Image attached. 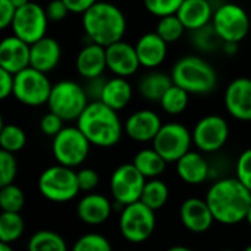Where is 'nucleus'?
<instances>
[{"label":"nucleus","mask_w":251,"mask_h":251,"mask_svg":"<svg viewBox=\"0 0 251 251\" xmlns=\"http://www.w3.org/2000/svg\"><path fill=\"white\" fill-rule=\"evenodd\" d=\"M206 201L216 222L237 225L247 218L251 206V191L237 176L222 178L210 185Z\"/></svg>","instance_id":"nucleus-1"},{"label":"nucleus","mask_w":251,"mask_h":251,"mask_svg":"<svg viewBox=\"0 0 251 251\" xmlns=\"http://www.w3.org/2000/svg\"><path fill=\"white\" fill-rule=\"evenodd\" d=\"M76 125L93 146L101 149L116 146L125 132L118 110L109 107L101 100H91L76 119Z\"/></svg>","instance_id":"nucleus-2"},{"label":"nucleus","mask_w":251,"mask_h":251,"mask_svg":"<svg viewBox=\"0 0 251 251\" xmlns=\"http://www.w3.org/2000/svg\"><path fill=\"white\" fill-rule=\"evenodd\" d=\"M82 28L88 41L107 47L124 38L126 18L116 4L97 0L82 13Z\"/></svg>","instance_id":"nucleus-3"},{"label":"nucleus","mask_w":251,"mask_h":251,"mask_svg":"<svg viewBox=\"0 0 251 251\" xmlns=\"http://www.w3.org/2000/svg\"><path fill=\"white\" fill-rule=\"evenodd\" d=\"M171 76L174 84L182 87L190 94H209L216 88L218 74L215 68L203 57L188 54L175 62Z\"/></svg>","instance_id":"nucleus-4"},{"label":"nucleus","mask_w":251,"mask_h":251,"mask_svg":"<svg viewBox=\"0 0 251 251\" xmlns=\"http://www.w3.org/2000/svg\"><path fill=\"white\" fill-rule=\"evenodd\" d=\"M90 103L85 88L71 79H63L53 84L47 101L49 110L59 115L65 122L76 121Z\"/></svg>","instance_id":"nucleus-5"},{"label":"nucleus","mask_w":251,"mask_h":251,"mask_svg":"<svg viewBox=\"0 0 251 251\" xmlns=\"http://www.w3.org/2000/svg\"><path fill=\"white\" fill-rule=\"evenodd\" d=\"M38 191L49 201L66 203L74 200L79 190L78 176L74 168L60 163L44 169L38 178Z\"/></svg>","instance_id":"nucleus-6"},{"label":"nucleus","mask_w":251,"mask_h":251,"mask_svg":"<svg viewBox=\"0 0 251 251\" xmlns=\"http://www.w3.org/2000/svg\"><path fill=\"white\" fill-rule=\"evenodd\" d=\"M156 210L146 206L141 200L121 209L119 231L124 240L131 244L147 241L156 229Z\"/></svg>","instance_id":"nucleus-7"},{"label":"nucleus","mask_w":251,"mask_h":251,"mask_svg":"<svg viewBox=\"0 0 251 251\" xmlns=\"http://www.w3.org/2000/svg\"><path fill=\"white\" fill-rule=\"evenodd\" d=\"M90 146V140L78 128V125L63 126V129L53 137L51 153L57 163L69 168H76L87 160Z\"/></svg>","instance_id":"nucleus-8"},{"label":"nucleus","mask_w":251,"mask_h":251,"mask_svg":"<svg viewBox=\"0 0 251 251\" xmlns=\"http://www.w3.org/2000/svg\"><path fill=\"white\" fill-rule=\"evenodd\" d=\"M212 24L224 41L241 43L251 29V16L238 3L226 1L215 9Z\"/></svg>","instance_id":"nucleus-9"},{"label":"nucleus","mask_w":251,"mask_h":251,"mask_svg":"<svg viewBox=\"0 0 251 251\" xmlns=\"http://www.w3.org/2000/svg\"><path fill=\"white\" fill-rule=\"evenodd\" d=\"M51 87L46 72L28 66L15 74L13 97L25 106L37 107L49 101Z\"/></svg>","instance_id":"nucleus-10"},{"label":"nucleus","mask_w":251,"mask_h":251,"mask_svg":"<svg viewBox=\"0 0 251 251\" xmlns=\"http://www.w3.org/2000/svg\"><path fill=\"white\" fill-rule=\"evenodd\" d=\"M151 143L168 163H176L194 146L193 132L179 122L163 124Z\"/></svg>","instance_id":"nucleus-11"},{"label":"nucleus","mask_w":251,"mask_h":251,"mask_svg":"<svg viewBox=\"0 0 251 251\" xmlns=\"http://www.w3.org/2000/svg\"><path fill=\"white\" fill-rule=\"evenodd\" d=\"M49 21L47 12L41 4L28 1L22 7H18L10 28L16 37L32 44L47 35Z\"/></svg>","instance_id":"nucleus-12"},{"label":"nucleus","mask_w":251,"mask_h":251,"mask_svg":"<svg viewBox=\"0 0 251 251\" xmlns=\"http://www.w3.org/2000/svg\"><path fill=\"white\" fill-rule=\"evenodd\" d=\"M147 178L135 168L134 163L118 166L110 176V193L115 203L126 206L141 199Z\"/></svg>","instance_id":"nucleus-13"},{"label":"nucleus","mask_w":251,"mask_h":251,"mask_svg":"<svg viewBox=\"0 0 251 251\" xmlns=\"http://www.w3.org/2000/svg\"><path fill=\"white\" fill-rule=\"evenodd\" d=\"M191 132L193 143L201 153H216L229 138V125L219 115H207L197 121Z\"/></svg>","instance_id":"nucleus-14"},{"label":"nucleus","mask_w":251,"mask_h":251,"mask_svg":"<svg viewBox=\"0 0 251 251\" xmlns=\"http://www.w3.org/2000/svg\"><path fill=\"white\" fill-rule=\"evenodd\" d=\"M226 112L237 121L251 122V78L232 79L224 96Z\"/></svg>","instance_id":"nucleus-15"},{"label":"nucleus","mask_w":251,"mask_h":251,"mask_svg":"<svg viewBox=\"0 0 251 251\" xmlns=\"http://www.w3.org/2000/svg\"><path fill=\"white\" fill-rule=\"evenodd\" d=\"M107 69L116 76L129 78L138 72L141 63L135 50V46L119 40L106 47Z\"/></svg>","instance_id":"nucleus-16"},{"label":"nucleus","mask_w":251,"mask_h":251,"mask_svg":"<svg viewBox=\"0 0 251 251\" xmlns=\"http://www.w3.org/2000/svg\"><path fill=\"white\" fill-rule=\"evenodd\" d=\"M160 116L150 109H141L131 113L124 122L125 134L137 143H150L162 128Z\"/></svg>","instance_id":"nucleus-17"},{"label":"nucleus","mask_w":251,"mask_h":251,"mask_svg":"<svg viewBox=\"0 0 251 251\" xmlns=\"http://www.w3.org/2000/svg\"><path fill=\"white\" fill-rule=\"evenodd\" d=\"M179 218L185 229L194 234H203L207 232L213 222V213L206 201V199L191 197L182 201L179 209Z\"/></svg>","instance_id":"nucleus-18"},{"label":"nucleus","mask_w":251,"mask_h":251,"mask_svg":"<svg viewBox=\"0 0 251 251\" xmlns=\"http://www.w3.org/2000/svg\"><path fill=\"white\" fill-rule=\"evenodd\" d=\"M31 44L21 40L15 34L4 37L0 43V68L13 75L29 66Z\"/></svg>","instance_id":"nucleus-19"},{"label":"nucleus","mask_w":251,"mask_h":251,"mask_svg":"<svg viewBox=\"0 0 251 251\" xmlns=\"http://www.w3.org/2000/svg\"><path fill=\"white\" fill-rule=\"evenodd\" d=\"M75 68H76V72L84 79L101 76L104 71L107 69L106 47L97 43L88 41L76 54Z\"/></svg>","instance_id":"nucleus-20"},{"label":"nucleus","mask_w":251,"mask_h":251,"mask_svg":"<svg viewBox=\"0 0 251 251\" xmlns=\"http://www.w3.org/2000/svg\"><path fill=\"white\" fill-rule=\"evenodd\" d=\"M113 204L110 200L97 193L84 196L76 206V216L87 225H101L112 216Z\"/></svg>","instance_id":"nucleus-21"},{"label":"nucleus","mask_w":251,"mask_h":251,"mask_svg":"<svg viewBox=\"0 0 251 251\" xmlns=\"http://www.w3.org/2000/svg\"><path fill=\"white\" fill-rule=\"evenodd\" d=\"M140 63L146 69L159 68L168 56V43L154 31L143 34L135 43Z\"/></svg>","instance_id":"nucleus-22"},{"label":"nucleus","mask_w":251,"mask_h":251,"mask_svg":"<svg viewBox=\"0 0 251 251\" xmlns=\"http://www.w3.org/2000/svg\"><path fill=\"white\" fill-rule=\"evenodd\" d=\"M60 59L62 47L56 38L46 35L41 40L31 44L29 66L49 74L60 63Z\"/></svg>","instance_id":"nucleus-23"},{"label":"nucleus","mask_w":251,"mask_h":251,"mask_svg":"<svg viewBox=\"0 0 251 251\" xmlns=\"http://www.w3.org/2000/svg\"><path fill=\"white\" fill-rule=\"evenodd\" d=\"M176 174L179 179L188 185H200L210 176V166L201 151L190 150L176 162Z\"/></svg>","instance_id":"nucleus-24"},{"label":"nucleus","mask_w":251,"mask_h":251,"mask_svg":"<svg viewBox=\"0 0 251 251\" xmlns=\"http://www.w3.org/2000/svg\"><path fill=\"white\" fill-rule=\"evenodd\" d=\"M215 9L209 0H184L176 15L187 31H196L212 22Z\"/></svg>","instance_id":"nucleus-25"},{"label":"nucleus","mask_w":251,"mask_h":251,"mask_svg":"<svg viewBox=\"0 0 251 251\" xmlns=\"http://www.w3.org/2000/svg\"><path fill=\"white\" fill-rule=\"evenodd\" d=\"M132 94H134V90L129 81L125 76L115 75L113 78L106 81L100 100L109 107L119 112L131 103Z\"/></svg>","instance_id":"nucleus-26"},{"label":"nucleus","mask_w":251,"mask_h":251,"mask_svg":"<svg viewBox=\"0 0 251 251\" xmlns=\"http://www.w3.org/2000/svg\"><path fill=\"white\" fill-rule=\"evenodd\" d=\"M171 85H174V79H172L171 75H168V74H165L162 71L150 69V72L144 74L140 78V81H138V93L147 101L159 103L160 99L163 97V94L168 91V88Z\"/></svg>","instance_id":"nucleus-27"},{"label":"nucleus","mask_w":251,"mask_h":251,"mask_svg":"<svg viewBox=\"0 0 251 251\" xmlns=\"http://www.w3.org/2000/svg\"><path fill=\"white\" fill-rule=\"evenodd\" d=\"M132 163L147 179L159 178L165 172L166 165H168V162L160 156V153L154 147L140 150L135 154Z\"/></svg>","instance_id":"nucleus-28"},{"label":"nucleus","mask_w":251,"mask_h":251,"mask_svg":"<svg viewBox=\"0 0 251 251\" xmlns=\"http://www.w3.org/2000/svg\"><path fill=\"white\" fill-rule=\"evenodd\" d=\"M140 200L150 209L159 210L169 200V187L159 178H150L146 181Z\"/></svg>","instance_id":"nucleus-29"},{"label":"nucleus","mask_w":251,"mask_h":251,"mask_svg":"<svg viewBox=\"0 0 251 251\" xmlns=\"http://www.w3.org/2000/svg\"><path fill=\"white\" fill-rule=\"evenodd\" d=\"M25 231V222L21 212H1L0 215V243L13 244Z\"/></svg>","instance_id":"nucleus-30"},{"label":"nucleus","mask_w":251,"mask_h":251,"mask_svg":"<svg viewBox=\"0 0 251 251\" xmlns=\"http://www.w3.org/2000/svg\"><path fill=\"white\" fill-rule=\"evenodd\" d=\"M191 38H193L191 40L193 46L199 51H203V53H213V51L222 49V46H224V40L215 29L212 22L196 29V31H191Z\"/></svg>","instance_id":"nucleus-31"},{"label":"nucleus","mask_w":251,"mask_h":251,"mask_svg":"<svg viewBox=\"0 0 251 251\" xmlns=\"http://www.w3.org/2000/svg\"><path fill=\"white\" fill-rule=\"evenodd\" d=\"M188 103H190V93L176 84L171 85L159 101L160 107L168 115H174V116L185 112V109L188 107Z\"/></svg>","instance_id":"nucleus-32"},{"label":"nucleus","mask_w":251,"mask_h":251,"mask_svg":"<svg viewBox=\"0 0 251 251\" xmlns=\"http://www.w3.org/2000/svg\"><path fill=\"white\" fill-rule=\"evenodd\" d=\"M66 249L68 246L62 235L47 229H41L32 234L28 241L29 251H66Z\"/></svg>","instance_id":"nucleus-33"},{"label":"nucleus","mask_w":251,"mask_h":251,"mask_svg":"<svg viewBox=\"0 0 251 251\" xmlns=\"http://www.w3.org/2000/svg\"><path fill=\"white\" fill-rule=\"evenodd\" d=\"M187 31L185 25L182 24V21L179 19V16L176 13L172 15H166L159 18L157 26H156V32L168 43H176L182 38L184 32Z\"/></svg>","instance_id":"nucleus-34"},{"label":"nucleus","mask_w":251,"mask_h":251,"mask_svg":"<svg viewBox=\"0 0 251 251\" xmlns=\"http://www.w3.org/2000/svg\"><path fill=\"white\" fill-rule=\"evenodd\" d=\"M26 144V134L25 131L13 124H7L1 126L0 131V146L1 150L16 153L21 151Z\"/></svg>","instance_id":"nucleus-35"},{"label":"nucleus","mask_w":251,"mask_h":251,"mask_svg":"<svg viewBox=\"0 0 251 251\" xmlns=\"http://www.w3.org/2000/svg\"><path fill=\"white\" fill-rule=\"evenodd\" d=\"M25 206V194L24 191L12 184L1 185L0 190V209L1 212H21Z\"/></svg>","instance_id":"nucleus-36"},{"label":"nucleus","mask_w":251,"mask_h":251,"mask_svg":"<svg viewBox=\"0 0 251 251\" xmlns=\"http://www.w3.org/2000/svg\"><path fill=\"white\" fill-rule=\"evenodd\" d=\"M74 250L75 251H110L112 250V244L109 243V240L97 232H90L85 234L82 237H79L76 240V243L74 244Z\"/></svg>","instance_id":"nucleus-37"},{"label":"nucleus","mask_w":251,"mask_h":251,"mask_svg":"<svg viewBox=\"0 0 251 251\" xmlns=\"http://www.w3.org/2000/svg\"><path fill=\"white\" fill-rule=\"evenodd\" d=\"M15 153L1 150L0 151V185L12 184L18 174V163L13 156Z\"/></svg>","instance_id":"nucleus-38"},{"label":"nucleus","mask_w":251,"mask_h":251,"mask_svg":"<svg viewBox=\"0 0 251 251\" xmlns=\"http://www.w3.org/2000/svg\"><path fill=\"white\" fill-rule=\"evenodd\" d=\"M182 1L184 0H143L147 12L157 18L176 13L182 4Z\"/></svg>","instance_id":"nucleus-39"},{"label":"nucleus","mask_w":251,"mask_h":251,"mask_svg":"<svg viewBox=\"0 0 251 251\" xmlns=\"http://www.w3.org/2000/svg\"><path fill=\"white\" fill-rule=\"evenodd\" d=\"M235 176L251 191V149L244 150L235 165Z\"/></svg>","instance_id":"nucleus-40"},{"label":"nucleus","mask_w":251,"mask_h":251,"mask_svg":"<svg viewBox=\"0 0 251 251\" xmlns=\"http://www.w3.org/2000/svg\"><path fill=\"white\" fill-rule=\"evenodd\" d=\"M63 122L65 121L59 115H56L54 112L50 110L49 113H46L41 118V121H40V129H41V132L44 135L54 137L57 132H60L63 129Z\"/></svg>","instance_id":"nucleus-41"},{"label":"nucleus","mask_w":251,"mask_h":251,"mask_svg":"<svg viewBox=\"0 0 251 251\" xmlns=\"http://www.w3.org/2000/svg\"><path fill=\"white\" fill-rule=\"evenodd\" d=\"M76 176H78V184H79V190L84 191V193H90L93 190L97 188L99 182H100V178H99V174L91 169V168H82L76 172Z\"/></svg>","instance_id":"nucleus-42"},{"label":"nucleus","mask_w":251,"mask_h":251,"mask_svg":"<svg viewBox=\"0 0 251 251\" xmlns=\"http://www.w3.org/2000/svg\"><path fill=\"white\" fill-rule=\"evenodd\" d=\"M18 7L10 0H0V28L7 29L16 15Z\"/></svg>","instance_id":"nucleus-43"},{"label":"nucleus","mask_w":251,"mask_h":251,"mask_svg":"<svg viewBox=\"0 0 251 251\" xmlns=\"http://www.w3.org/2000/svg\"><path fill=\"white\" fill-rule=\"evenodd\" d=\"M46 12H47V16H49L50 21L59 22V21H63L68 16L69 9H68V6L65 4L63 0H51L47 4Z\"/></svg>","instance_id":"nucleus-44"},{"label":"nucleus","mask_w":251,"mask_h":251,"mask_svg":"<svg viewBox=\"0 0 251 251\" xmlns=\"http://www.w3.org/2000/svg\"><path fill=\"white\" fill-rule=\"evenodd\" d=\"M13 82H15V75L0 68V99L1 100H6L9 96H13Z\"/></svg>","instance_id":"nucleus-45"},{"label":"nucleus","mask_w":251,"mask_h":251,"mask_svg":"<svg viewBox=\"0 0 251 251\" xmlns=\"http://www.w3.org/2000/svg\"><path fill=\"white\" fill-rule=\"evenodd\" d=\"M87 84L84 85L90 100H100L101 97V93H103V87L106 84V81L101 78V76H97V78H91V79H85Z\"/></svg>","instance_id":"nucleus-46"},{"label":"nucleus","mask_w":251,"mask_h":251,"mask_svg":"<svg viewBox=\"0 0 251 251\" xmlns=\"http://www.w3.org/2000/svg\"><path fill=\"white\" fill-rule=\"evenodd\" d=\"M68 6L71 13H79L82 15L85 10H88L97 0H63Z\"/></svg>","instance_id":"nucleus-47"},{"label":"nucleus","mask_w":251,"mask_h":251,"mask_svg":"<svg viewBox=\"0 0 251 251\" xmlns=\"http://www.w3.org/2000/svg\"><path fill=\"white\" fill-rule=\"evenodd\" d=\"M222 50L225 54L228 56H234L238 50V43H232V41H224V46H222Z\"/></svg>","instance_id":"nucleus-48"},{"label":"nucleus","mask_w":251,"mask_h":251,"mask_svg":"<svg viewBox=\"0 0 251 251\" xmlns=\"http://www.w3.org/2000/svg\"><path fill=\"white\" fill-rule=\"evenodd\" d=\"M10 1H12L16 7H22V6H24V4H26L29 0H10Z\"/></svg>","instance_id":"nucleus-49"},{"label":"nucleus","mask_w":251,"mask_h":251,"mask_svg":"<svg viewBox=\"0 0 251 251\" xmlns=\"http://www.w3.org/2000/svg\"><path fill=\"white\" fill-rule=\"evenodd\" d=\"M0 251H12V244L0 243Z\"/></svg>","instance_id":"nucleus-50"},{"label":"nucleus","mask_w":251,"mask_h":251,"mask_svg":"<svg viewBox=\"0 0 251 251\" xmlns=\"http://www.w3.org/2000/svg\"><path fill=\"white\" fill-rule=\"evenodd\" d=\"M171 251H190V249H187V247H181V246H176V247H172Z\"/></svg>","instance_id":"nucleus-51"},{"label":"nucleus","mask_w":251,"mask_h":251,"mask_svg":"<svg viewBox=\"0 0 251 251\" xmlns=\"http://www.w3.org/2000/svg\"><path fill=\"white\" fill-rule=\"evenodd\" d=\"M246 221H247V224L251 226V206H250V209H249V212H247V218H246Z\"/></svg>","instance_id":"nucleus-52"},{"label":"nucleus","mask_w":251,"mask_h":251,"mask_svg":"<svg viewBox=\"0 0 251 251\" xmlns=\"http://www.w3.org/2000/svg\"><path fill=\"white\" fill-rule=\"evenodd\" d=\"M246 250L251 251V244H250V246H247V247H246Z\"/></svg>","instance_id":"nucleus-53"},{"label":"nucleus","mask_w":251,"mask_h":251,"mask_svg":"<svg viewBox=\"0 0 251 251\" xmlns=\"http://www.w3.org/2000/svg\"><path fill=\"white\" fill-rule=\"evenodd\" d=\"M250 16H251V12H250Z\"/></svg>","instance_id":"nucleus-54"}]
</instances>
